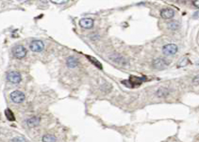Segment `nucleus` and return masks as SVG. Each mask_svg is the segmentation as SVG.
Masks as SVG:
<instances>
[{
    "label": "nucleus",
    "instance_id": "obj_1",
    "mask_svg": "<svg viewBox=\"0 0 199 142\" xmlns=\"http://www.w3.org/2000/svg\"><path fill=\"white\" fill-rule=\"evenodd\" d=\"M12 53H13V55L16 59H20L21 60V59L24 58L27 55V49L23 46H21V45H16V46H15L13 48Z\"/></svg>",
    "mask_w": 199,
    "mask_h": 142
},
{
    "label": "nucleus",
    "instance_id": "obj_2",
    "mask_svg": "<svg viewBox=\"0 0 199 142\" xmlns=\"http://www.w3.org/2000/svg\"><path fill=\"white\" fill-rule=\"evenodd\" d=\"M7 80L13 84H17L21 81V74L17 72V71H10L8 72L7 76H6Z\"/></svg>",
    "mask_w": 199,
    "mask_h": 142
},
{
    "label": "nucleus",
    "instance_id": "obj_3",
    "mask_svg": "<svg viewBox=\"0 0 199 142\" xmlns=\"http://www.w3.org/2000/svg\"><path fill=\"white\" fill-rule=\"evenodd\" d=\"M25 95L19 90H15L11 94V99L12 101L16 104H20L25 101Z\"/></svg>",
    "mask_w": 199,
    "mask_h": 142
},
{
    "label": "nucleus",
    "instance_id": "obj_4",
    "mask_svg": "<svg viewBox=\"0 0 199 142\" xmlns=\"http://www.w3.org/2000/svg\"><path fill=\"white\" fill-rule=\"evenodd\" d=\"M162 52L165 55H174L178 52V46L174 44H169L162 48Z\"/></svg>",
    "mask_w": 199,
    "mask_h": 142
},
{
    "label": "nucleus",
    "instance_id": "obj_5",
    "mask_svg": "<svg viewBox=\"0 0 199 142\" xmlns=\"http://www.w3.org/2000/svg\"><path fill=\"white\" fill-rule=\"evenodd\" d=\"M168 66V63L166 60L162 59V58H157L153 61L152 62V67L156 69V70H163Z\"/></svg>",
    "mask_w": 199,
    "mask_h": 142
},
{
    "label": "nucleus",
    "instance_id": "obj_6",
    "mask_svg": "<svg viewBox=\"0 0 199 142\" xmlns=\"http://www.w3.org/2000/svg\"><path fill=\"white\" fill-rule=\"evenodd\" d=\"M45 49V44L41 40H34L30 44V49L34 52H41Z\"/></svg>",
    "mask_w": 199,
    "mask_h": 142
},
{
    "label": "nucleus",
    "instance_id": "obj_7",
    "mask_svg": "<svg viewBox=\"0 0 199 142\" xmlns=\"http://www.w3.org/2000/svg\"><path fill=\"white\" fill-rule=\"evenodd\" d=\"M144 79L145 78L144 77H142V78H137V77H131L129 78V80H128V83L130 84L128 85V87H131V88H134V87H136V86H138V85H140L144 81Z\"/></svg>",
    "mask_w": 199,
    "mask_h": 142
},
{
    "label": "nucleus",
    "instance_id": "obj_8",
    "mask_svg": "<svg viewBox=\"0 0 199 142\" xmlns=\"http://www.w3.org/2000/svg\"><path fill=\"white\" fill-rule=\"evenodd\" d=\"M94 25V20L91 18H83L79 20V26L85 29L92 28Z\"/></svg>",
    "mask_w": 199,
    "mask_h": 142
},
{
    "label": "nucleus",
    "instance_id": "obj_9",
    "mask_svg": "<svg viewBox=\"0 0 199 142\" xmlns=\"http://www.w3.org/2000/svg\"><path fill=\"white\" fill-rule=\"evenodd\" d=\"M174 15V10H172L170 8H166L161 11V16L162 19L165 20H168V19H172Z\"/></svg>",
    "mask_w": 199,
    "mask_h": 142
},
{
    "label": "nucleus",
    "instance_id": "obj_10",
    "mask_svg": "<svg viewBox=\"0 0 199 142\" xmlns=\"http://www.w3.org/2000/svg\"><path fill=\"white\" fill-rule=\"evenodd\" d=\"M170 95V90L168 88H159L156 92V96L158 98H164Z\"/></svg>",
    "mask_w": 199,
    "mask_h": 142
},
{
    "label": "nucleus",
    "instance_id": "obj_11",
    "mask_svg": "<svg viewBox=\"0 0 199 142\" xmlns=\"http://www.w3.org/2000/svg\"><path fill=\"white\" fill-rule=\"evenodd\" d=\"M110 59H111L114 62H116V63H118V64L126 65V63H127L126 60H125V59H124V58L119 54H111V55L110 56Z\"/></svg>",
    "mask_w": 199,
    "mask_h": 142
},
{
    "label": "nucleus",
    "instance_id": "obj_12",
    "mask_svg": "<svg viewBox=\"0 0 199 142\" xmlns=\"http://www.w3.org/2000/svg\"><path fill=\"white\" fill-rule=\"evenodd\" d=\"M66 64L68 66V67L75 68L79 65V61H78V59L75 57V56H69V57L67 59V61H66Z\"/></svg>",
    "mask_w": 199,
    "mask_h": 142
},
{
    "label": "nucleus",
    "instance_id": "obj_13",
    "mask_svg": "<svg viewBox=\"0 0 199 142\" xmlns=\"http://www.w3.org/2000/svg\"><path fill=\"white\" fill-rule=\"evenodd\" d=\"M39 122H40V118L38 117H32L30 118H28L27 120V124H28L29 127H36L39 124Z\"/></svg>",
    "mask_w": 199,
    "mask_h": 142
},
{
    "label": "nucleus",
    "instance_id": "obj_14",
    "mask_svg": "<svg viewBox=\"0 0 199 142\" xmlns=\"http://www.w3.org/2000/svg\"><path fill=\"white\" fill-rule=\"evenodd\" d=\"M86 57L88 58V60H90V61L93 63L94 66H96V67H97L98 69H103V66L102 64L100 63L99 61H97L96 58L92 57V56H88V55H86Z\"/></svg>",
    "mask_w": 199,
    "mask_h": 142
},
{
    "label": "nucleus",
    "instance_id": "obj_15",
    "mask_svg": "<svg viewBox=\"0 0 199 142\" xmlns=\"http://www.w3.org/2000/svg\"><path fill=\"white\" fill-rule=\"evenodd\" d=\"M43 142H57V138L52 135H45L42 137Z\"/></svg>",
    "mask_w": 199,
    "mask_h": 142
},
{
    "label": "nucleus",
    "instance_id": "obj_16",
    "mask_svg": "<svg viewBox=\"0 0 199 142\" xmlns=\"http://www.w3.org/2000/svg\"><path fill=\"white\" fill-rule=\"evenodd\" d=\"M5 116H6V118L9 121H11V122H13L16 120V118H15V115L13 112L11 111V109L7 108L5 110Z\"/></svg>",
    "mask_w": 199,
    "mask_h": 142
},
{
    "label": "nucleus",
    "instance_id": "obj_17",
    "mask_svg": "<svg viewBox=\"0 0 199 142\" xmlns=\"http://www.w3.org/2000/svg\"><path fill=\"white\" fill-rule=\"evenodd\" d=\"M168 28L173 31L177 30L179 28V24L177 21H171V22H169V23L168 24Z\"/></svg>",
    "mask_w": 199,
    "mask_h": 142
},
{
    "label": "nucleus",
    "instance_id": "obj_18",
    "mask_svg": "<svg viewBox=\"0 0 199 142\" xmlns=\"http://www.w3.org/2000/svg\"><path fill=\"white\" fill-rule=\"evenodd\" d=\"M187 63H188V60L186 59V58H182L181 60L179 61V62L178 64V67H184L185 66H186L187 65Z\"/></svg>",
    "mask_w": 199,
    "mask_h": 142
},
{
    "label": "nucleus",
    "instance_id": "obj_19",
    "mask_svg": "<svg viewBox=\"0 0 199 142\" xmlns=\"http://www.w3.org/2000/svg\"><path fill=\"white\" fill-rule=\"evenodd\" d=\"M11 142H26V140L22 137H15L14 139L11 140Z\"/></svg>",
    "mask_w": 199,
    "mask_h": 142
},
{
    "label": "nucleus",
    "instance_id": "obj_20",
    "mask_svg": "<svg viewBox=\"0 0 199 142\" xmlns=\"http://www.w3.org/2000/svg\"><path fill=\"white\" fill-rule=\"evenodd\" d=\"M68 1H52V3H59V4H62V3H67Z\"/></svg>",
    "mask_w": 199,
    "mask_h": 142
},
{
    "label": "nucleus",
    "instance_id": "obj_21",
    "mask_svg": "<svg viewBox=\"0 0 199 142\" xmlns=\"http://www.w3.org/2000/svg\"><path fill=\"white\" fill-rule=\"evenodd\" d=\"M193 4H194V6L195 7H198L199 2L198 1H194V2H193Z\"/></svg>",
    "mask_w": 199,
    "mask_h": 142
},
{
    "label": "nucleus",
    "instance_id": "obj_22",
    "mask_svg": "<svg viewBox=\"0 0 199 142\" xmlns=\"http://www.w3.org/2000/svg\"><path fill=\"white\" fill-rule=\"evenodd\" d=\"M197 80H198V77H196V78L193 79V83H194V84H197Z\"/></svg>",
    "mask_w": 199,
    "mask_h": 142
}]
</instances>
